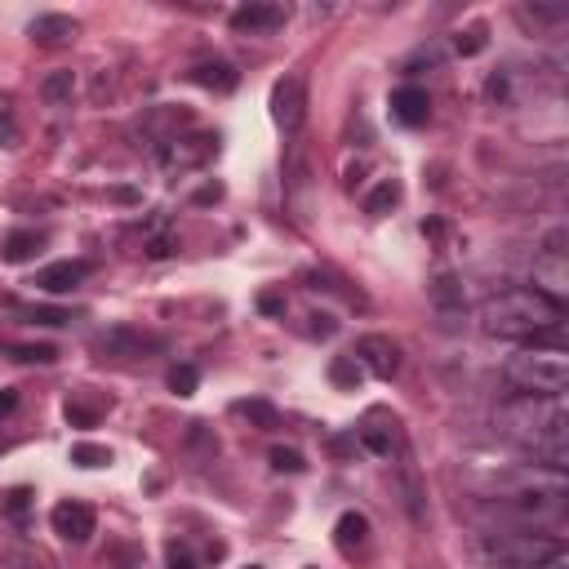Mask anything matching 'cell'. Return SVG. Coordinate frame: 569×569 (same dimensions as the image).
Masks as SVG:
<instances>
[{
  "instance_id": "cell-23",
  "label": "cell",
  "mask_w": 569,
  "mask_h": 569,
  "mask_svg": "<svg viewBox=\"0 0 569 569\" xmlns=\"http://www.w3.org/2000/svg\"><path fill=\"white\" fill-rule=\"evenodd\" d=\"M0 147H18V112L9 94H0Z\"/></svg>"
},
{
  "instance_id": "cell-9",
  "label": "cell",
  "mask_w": 569,
  "mask_h": 569,
  "mask_svg": "<svg viewBox=\"0 0 569 569\" xmlns=\"http://www.w3.org/2000/svg\"><path fill=\"white\" fill-rule=\"evenodd\" d=\"M0 569H58V565L45 547L27 543V538H14V534H0Z\"/></svg>"
},
{
  "instance_id": "cell-17",
  "label": "cell",
  "mask_w": 569,
  "mask_h": 569,
  "mask_svg": "<svg viewBox=\"0 0 569 569\" xmlns=\"http://www.w3.org/2000/svg\"><path fill=\"white\" fill-rule=\"evenodd\" d=\"M192 81L205 85V89H218V94H227V89H236V81H241V76H236L227 63H201V67L192 72Z\"/></svg>"
},
{
  "instance_id": "cell-31",
  "label": "cell",
  "mask_w": 569,
  "mask_h": 569,
  "mask_svg": "<svg viewBox=\"0 0 569 569\" xmlns=\"http://www.w3.org/2000/svg\"><path fill=\"white\" fill-rule=\"evenodd\" d=\"M67 423L94 427V423H98V409H89V405H81V401H67Z\"/></svg>"
},
{
  "instance_id": "cell-41",
  "label": "cell",
  "mask_w": 569,
  "mask_h": 569,
  "mask_svg": "<svg viewBox=\"0 0 569 569\" xmlns=\"http://www.w3.org/2000/svg\"><path fill=\"white\" fill-rule=\"evenodd\" d=\"M125 569H134V565H125Z\"/></svg>"
},
{
  "instance_id": "cell-38",
  "label": "cell",
  "mask_w": 569,
  "mask_h": 569,
  "mask_svg": "<svg viewBox=\"0 0 569 569\" xmlns=\"http://www.w3.org/2000/svg\"><path fill=\"white\" fill-rule=\"evenodd\" d=\"M538 569H569V556H565V547H561V552H556V556H552V561H547V565H538Z\"/></svg>"
},
{
  "instance_id": "cell-16",
  "label": "cell",
  "mask_w": 569,
  "mask_h": 569,
  "mask_svg": "<svg viewBox=\"0 0 569 569\" xmlns=\"http://www.w3.org/2000/svg\"><path fill=\"white\" fill-rule=\"evenodd\" d=\"M41 98L49 107H72L76 98V72L72 67H58V72H49L41 81Z\"/></svg>"
},
{
  "instance_id": "cell-37",
  "label": "cell",
  "mask_w": 569,
  "mask_h": 569,
  "mask_svg": "<svg viewBox=\"0 0 569 569\" xmlns=\"http://www.w3.org/2000/svg\"><path fill=\"white\" fill-rule=\"evenodd\" d=\"M9 512H14V516H23V512H27V489H18V494L9 498Z\"/></svg>"
},
{
  "instance_id": "cell-15",
  "label": "cell",
  "mask_w": 569,
  "mask_h": 569,
  "mask_svg": "<svg viewBox=\"0 0 569 569\" xmlns=\"http://www.w3.org/2000/svg\"><path fill=\"white\" fill-rule=\"evenodd\" d=\"M432 303H436V312H441V316H458L467 307L463 281H458V276H449V272H441V276H436V285H432Z\"/></svg>"
},
{
  "instance_id": "cell-13",
  "label": "cell",
  "mask_w": 569,
  "mask_h": 569,
  "mask_svg": "<svg viewBox=\"0 0 569 569\" xmlns=\"http://www.w3.org/2000/svg\"><path fill=\"white\" fill-rule=\"evenodd\" d=\"M392 116L401 125H423L427 116H432V98H427V89L418 85H401L392 94Z\"/></svg>"
},
{
  "instance_id": "cell-5",
  "label": "cell",
  "mask_w": 569,
  "mask_h": 569,
  "mask_svg": "<svg viewBox=\"0 0 569 569\" xmlns=\"http://www.w3.org/2000/svg\"><path fill=\"white\" fill-rule=\"evenodd\" d=\"M272 116H276V125H281L285 134H298V125H303V116H307V81L298 72H289V76L276 81Z\"/></svg>"
},
{
  "instance_id": "cell-8",
  "label": "cell",
  "mask_w": 569,
  "mask_h": 569,
  "mask_svg": "<svg viewBox=\"0 0 569 569\" xmlns=\"http://www.w3.org/2000/svg\"><path fill=\"white\" fill-rule=\"evenodd\" d=\"M49 525H54V534L67 538V543H89V538H94V512H89L85 503H58L54 512H49Z\"/></svg>"
},
{
  "instance_id": "cell-26",
  "label": "cell",
  "mask_w": 569,
  "mask_h": 569,
  "mask_svg": "<svg viewBox=\"0 0 569 569\" xmlns=\"http://www.w3.org/2000/svg\"><path fill=\"white\" fill-rule=\"evenodd\" d=\"M521 18H538V23H565L569 9L565 5H525Z\"/></svg>"
},
{
  "instance_id": "cell-35",
  "label": "cell",
  "mask_w": 569,
  "mask_h": 569,
  "mask_svg": "<svg viewBox=\"0 0 569 569\" xmlns=\"http://www.w3.org/2000/svg\"><path fill=\"white\" fill-rule=\"evenodd\" d=\"M147 254H152V258H169V254H174V241H169V236H161V241L147 245Z\"/></svg>"
},
{
  "instance_id": "cell-19",
  "label": "cell",
  "mask_w": 569,
  "mask_h": 569,
  "mask_svg": "<svg viewBox=\"0 0 569 569\" xmlns=\"http://www.w3.org/2000/svg\"><path fill=\"white\" fill-rule=\"evenodd\" d=\"M329 378H334V387H347V392H356L365 378V369L356 356H334V365H329Z\"/></svg>"
},
{
  "instance_id": "cell-27",
  "label": "cell",
  "mask_w": 569,
  "mask_h": 569,
  "mask_svg": "<svg viewBox=\"0 0 569 569\" xmlns=\"http://www.w3.org/2000/svg\"><path fill=\"white\" fill-rule=\"evenodd\" d=\"M236 414L254 418L258 427H276V409H272V405H263V401H245V405H236Z\"/></svg>"
},
{
  "instance_id": "cell-36",
  "label": "cell",
  "mask_w": 569,
  "mask_h": 569,
  "mask_svg": "<svg viewBox=\"0 0 569 569\" xmlns=\"http://www.w3.org/2000/svg\"><path fill=\"white\" fill-rule=\"evenodd\" d=\"M312 321H316V325H312V334H321V338H329V334L338 329V325H334V316H312Z\"/></svg>"
},
{
  "instance_id": "cell-28",
  "label": "cell",
  "mask_w": 569,
  "mask_h": 569,
  "mask_svg": "<svg viewBox=\"0 0 569 569\" xmlns=\"http://www.w3.org/2000/svg\"><path fill=\"white\" fill-rule=\"evenodd\" d=\"M272 467L276 472H303V454H298V449H285V445H276L272 449Z\"/></svg>"
},
{
  "instance_id": "cell-11",
  "label": "cell",
  "mask_w": 569,
  "mask_h": 569,
  "mask_svg": "<svg viewBox=\"0 0 569 569\" xmlns=\"http://www.w3.org/2000/svg\"><path fill=\"white\" fill-rule=\"evenodd\" d=\"M232 27L236 32H249V36H267L276 27H285V9L281 5H241L232 14Z\"/></svg>"
},
{
  "instance_id": "cell-32",
  "label": "cell",
  "mask_w": 569,
  "mask_h": 569,
  "mask_svg": "<svg viewBox=\"0 0 569 569\" xmlns=\"http://www.w3.org/2000/svg\"><path fill=\"white\" fill-rule=\"evenodd\" d=\"M565 227H552V232H547V241H543V254H565Z\"/></svg>"
},
{
  "instance_id": "cell-12",
  "label": "cell",
  "mask_w": 569,
  "mask_h": 569,
  "mask_svg": "<svg viewBox=\"0 0 569 569\" xmlns=\"http://www.w3.org/2000/svg\"><path fill=\"white\" fill-rule=\"evenodd\" d=\"M27 32H32L36 45H72L81 27H76V18H67V14H36Z\"/></svg>"
},
{
  "instance_id": "cell-3",
  "label": "cell",
  "mask_w": 569,
  "mask_h": 569,
  "mask_svg": "<svg viewBox=\"0 0 569 569\" xmlns=\"http://www.w3.org/2000/svg\"><path fill=\"white\" fill-rule=\"evenodd\" d=\"M503 378L521 396H561L569 383V356H565V347L529 343L516 356H507Z\"/></svg>"
},
{
  "instance_id": "cell-10",
  "label": "cell",
  "mask_w": 569,
  "mask_h": 569,
  "mask_svg": "<svg viewBox=\"0 0 569 569\" xmlns=\"http://www.w3.org/2000/svg\"><path fill=\"white\" fill-rule=\"evenodd\" d=\"M89 276V263H72V258H63V263H49L36 272V289H45V294H72L76 285H81Z\"/></svg>"
},
{
  "instance_id": "cell-33",
  "label": "cell",
  "mask_w": 569,
  "mask_h": 569,
  "mask_svg": "<svg viewBox=\"0 0 569 569\" xmlns=\"http://www.w3.org/2000/svg\"><path fill=\"white\" fill-rule=\"evenodd\" d=\"M361 441L374 449V454H392V436H383V432H365Z\"/></svg>"
},
{
  "instance_id": "cell-1",
  "label": "cell",
  "mask_w": 569,
  "mask_h": 569,
  "mask_svg": "<svg viewBox=\"0 0 569 569\" xmlns=\"http://www.w3.org/2000/svg\"><path fill=\"white\" fill-rule=\"evenodd\" d=\"M481 329L489 338H507V343H543L565 347V307L538 298L534 289H507L481 303Z\"/></svg>"
},
{
  "instance_id": "cell-39",
  "label": "cell",
  "mask_w": 569,
  "mask_h": 569,
  "mask_svg": "<svg viewBox=\"0 0 569 569\" xmlns=\"http://www.w3.org/2000/svg\"><path fill=\"white\" fill-rule=\"evenodd\" d=\"M263 312H281V298H276V294H263Z\"/></svg>"
},
{
  "instance_id": "cell-6",
  "label": "cell",
  "mask_w": 569,
  "mask_h": 569,
  "mask_svg": "<svg viewBox=\"0 0 569 569\" xmlns=\"http://www.w3.org/2000/svg\"><path fill=\"white\" fill-rule=\"evenodd\" d=\"M529 289L547 303L565 307V294H569V258L565 254H538L534 258V272H529Z\"/></svg>"
},
{
  "instance_id": "cell-2",
  "label": "cell",
  "mask_w": 569,
  "mask_h": 569,
  "mask_svg": "<svg viewBox=\"0 0 569 569\" xmlns=\"http://www.w3.org/2000/svg\"><path fill=\"white\" fill-rule=\"evenodd\" d=\"M498 423L512 441H521L547 472H565L569 463V445H565V427L569 414L561 405V396H521V401H507L498 409Z\"/></svg>"
},
{
  "instance_id": "cell-34",
  "label": "cell",
  "mask_w": 569,
  "mask_h": 569,
  "mask_svg": "<svg viewBox=\"0 0 569 569\" xmlns=\"http://www.w3.org/2000/svg\"><path fill=\"white\" fill-rule=\"evenodd\" d=\"M18 409V387H0V418H9Z\"/></svg>"
},
{
  "instance_id": "cell-20",
  "label": "cell",
  "mask_w": 569,
  "mask_h": 569,
  "mask_svg": "<svg viewBox=\"0 0 569 569\" xmlns=\"http://www.w3.org/2000/svg\"><path fill=\"white\" fill-rule=\"evenodd\" d=\"M9 361H18V365H54L58 352L49 343H14V347H9Z\"/></svg>"
},
{
  "instance_id": "cell-24",
  "label": "cell",
  "mask_w": 569,
  "mask_h": 569,
  "mask_svg": "<svg viewBox=\"0 0 569 569\" xmlns=\"http://www.w3.org/2000/svg\"><path fill=\"white\" fill-rule=\"evenodd\" d=\"M72 463H81V467H107V463H112V449H103V445H76L72 449Z\"/></svg>"
},
{
  "instance_id": "cell-30",
  "label": "cell",
  "mask_w": 569,
  "mask_h": 569,
  "mask_svg": "<svg viewBox=\"0 0 569 569\" xmlns=\"http://www.w3.org/2000/svg\"><path fill=\"white\" fill-rule=\"evenodd\" d=\"M165 561H169V569H196L192 552H187V543H165Z\"/></svg>"
},
{
  "instance_id": "cell-22",
  "label": "cell",
  "mask_w": 569,
  "mask_h": 569,
  "mask_svg": "<svg viewBox=\"0 0 569 569\" xmlns=\"http://www.w3.org/2000/svg\"><path fill=\"white\" fill-rule=\"evenodd\" d=\"M196 387H201L196 365H174V369H169V392H174V396H196Z\"/></svg>"
},
{
  "instance_id": "cell-4",
  "label": "cell",
  "mask_w": 569,
  "mask_h": 569,
  "mask_svg": "<svg viewBox=\"0 0 569 569\" xmlns=\"http://www.w3.org/2000/svg\"><path fill=\"white\" fill-rule=\"evenodd\" d=\"M561 552V538L538 534V529H494L476 538V556L489 569H538Z\"/></svg>"
},
{
  "instance_id": "cell-29",
  "label": "cell",
  "mask_w": 569,
  "mask_h": 569,
  "mask_svg": "<svg viewBox=\"0 0 569 569\" xmlns=\"http://www.w3.org/2000/svg\"><path fill=\"white\" fill-rule=\"evenodd\" d=\"M485 49V27H467V32H458V54L472 58Z\"/></svg>"
},
{
  "instance_id": "cell-14",
  "label": "cell",
  "mask_w": 569,
  "mask_h": 569,
  "mask_svg": "<svg viewBox=\"0 0 569 569\" xmlns=\"http://www.w3.org/2000/svg\"><path fill=\"white\" fill-rule=\"evenodd\" d=\"M334 543H338V552H343V556L365 552V547H369V521L361 512H343V516H338V525H334Z\"/></svg>"
},
{
  "instance_id": "cell-18",
  "label": "cell",
  "mask_w": 569,
  "mask_h": 569,
  "mask_svg": "<svg viewBox=\"0 0 569 569\" xmlns=\"http://www.w3.org/2000/svg\"><path fill=\"white\" fill-rule=\"evenodd\" d=\"M41 254V236L36 232H14L5 241V263H32Z\"/></svg>"
},
{
  "instance_id": "cell-7",
  "label": "cell",
  "mask_w": 569,
  "mask_h": 569,
  "mask_svg": "<svg viewBox=\"0 0 569 569\" xmlns=\"http://www.w3.org/2000/svg\"><path fill=\"white\" fill-rule=\"evenodd\" d=\"M356 361H361V369H369L374 378H396L401 374V347L383 334H365L361 343H356Z\"/></svg>"
},
{
  "instance_id": "cell-21",
  "label": "cell",
  "mask_w": 569,
  "mask_h": 569,
  "mask_svg": "<svg viewBox=\"0 0 569 569\" xmlns=\"http://www.w3.org/2000/svg\"><path fill=\"white\" fill-rule=\"evenodd\" d=\"M396 201H401V187H396L392 178H383V183H378L374 192L365 196V214H387Z\"/></svg>"
},
{
  "instance_id": "cell-25",
  "label": "cell",
  "mask_w": 569,
  "mask_h": 569,
  "mask_svg": "<svg viewBox=\"0 0 569 569\" xmlns=\"http://www.w3.org/2000/svg\"><path fill=\"white\" fill-rule=\"evenodd\" d=\"M23 316L32 325H67V321H72L63 307H23Z\"/></svg>"
},
{
  "instance_id": "cell-40",
  "label": "cell",
  "mask_w": 569,
  "mask_h": 569,
  "mask_svg": "<svg viewBox=\"0 0 569 569\" xmlns=\"http://www.w3.org/2000/svg\"><path fill=\"white\" fill-rule=\"evenodd\" d=\"M249 569H263V565H249Z\"/></svg>"
}]
</instances>
